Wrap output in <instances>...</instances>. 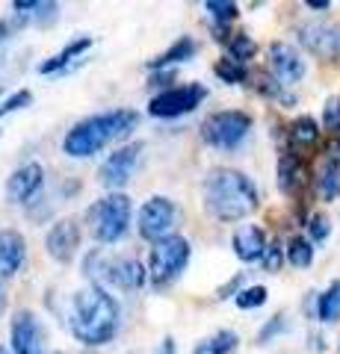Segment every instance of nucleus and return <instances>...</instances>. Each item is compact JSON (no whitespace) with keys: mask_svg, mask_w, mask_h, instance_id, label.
I'll return each instance as SVG.
<instances>
[{"mask_svg":"<svg viewBox=\"0 0 340 354\" xmlns=\"http://www.w3.org/2000/svg\"><path fill=\"white\" fill-rule=\"evenodd\" d=\"M122 307L104 286L89 283L86 290L74 292L69 310V328L83 346H104L118 334Z\"/></svg>","mask_w":340,"mask_h":354,"instance_id":"nucleus-1","label":"nucleus"},{"mask_svg":"<svg viewBox=\"0 0 340 354\" xmlns=\"http://www.w3.org/2000/svg\"><path fill=\"white\" fill-rule=\"evenodd\" d=\"M202 201L216 221L231 225V221H243L258 209V189L243 171L219 165V169H211L204 174Z\"/></svg>","mask_w":340,"mask_h":354,"instance_id":"nucleus-2","label":"nucleus"},{"mask_svg":"<svg viewBox=\"0 0 340 354\" xmlns=\"http://www.w3.org/2000/svg\"><path fill=\"white\" fill-rule=\"evenodd\" d=\"M139 124V115L134 109H109V113H98L78 121L62 139V151L74 160L95 157L101 148H107L109 142H122L127 139L134 127Z\"/></svg>","mask_w":340,"mask_h":354,"instance_id":"nucleus-3","label":"nucleus"},{"mask_svg":"<svg viewBox=\"0 0 340 354\" xmlns=\"http://www.w3.org/2000/svg\"><path fill=\"white\" fill-rule=\"evenodd\" d=\"M130 218H134V204L125 192H109L104 198L89 207L86 221H89V230L98 242L104 245H113V242L125 239L130 230Z\"/></svg>","mask_w":340,"mask_h":354,"instance_id":"nucleus-4","label":"nucleus"},{"mask_svg":"<svg viewBox=\"0 0 340 354\" xmlns=\"http://www.w3.org/2000/svg\"><path fill=\"white\" fill-rule=\"evenodd\" d=\"M83 272L98 283V286H116L122 292H134L145 283V266L136 257H107L101 251H92L83 263Z\"/></svg>","mask_w":340,"mask_h":354,"instance_id":"nucleus-5","label":"nucleus"},{"mask_svg":"<svg viewBox=\"0 0 340 354\" xmlns=\"http://www.w3.org/2000/svg\"><path fill=\"white\" fill-rule=\"evenodd\" d=\"M190 257H193L190 239H184L178 234L154 242V248H151V269H148L154 286H169L172 281H178L184 269L190 266Z\"/></svg>","mask_w":340,"mask_h":354,"instance_id":"nucleus-6","label":"nucleus"},{"mask_svg":"<svg viewBox=\"0 0 340 354\" xmlns=\"http://www.w3.org/2000/svg\"><path fill=\"white\" fill-rule=\"evenodd\" d=\"M251 130V115L243 109H222V113H213L204 118L202 124V139L211 148L219 151H234L240 142L249 136Z\"/></svg>","mask_w":340,"mask_h":354,"instance_id":"nucleus-7","label":"nucleus"},{"mask_svg":"<svg viewBox=\"0 0 340 354\" xmlns=\"http://www.w3.org/2000/svg\"><path fill=\"white\" fill-rule=\"evenodd\" d=\"M204 97H207V88L202 83L172 86V88H163L160 95L151 97L148 113L154 118H178V115H186V113H193V109H199Z\"/></svg>","mask_w":340,"mask_h":354,"instance_id":"nucleus-8","label":"nucleus"},{"mask_svg":"<svg viewBox=\"0 0 340 354\" xmlns=\"http://www.w3.org/2000/svg\"><path fill=\"white\" fill-rule=\"evenodd\" d=\"M175 213H178V209H175L172 198H166V195L148 198V201L139 207V213H136V230H139V236L145 239V242H160V239L172 236Z\"/></svg>","mask_w":340,"mask_h":354,"instance_id":"nucleus-9","label":"nucleus"},{"mask_svg":"<svg viewBox=\"0 0 340 354\" xmlns=\"http://www.w3.org/2000/svg\"><path fill=\"white\" fill-rule=\"evenodd\" d=\"M139 153H142V142H130V145L109 153V157L101 162V169H98L101 186H107L109 192H118L122 186H127V180L134 177V169L139 162Z\"/></svg>","mask_w":340,"mask_h":354,"instance_id":"nucleus-10","label":"nucleus"},{"mask_svg":"<svg viewBox=\"0 0 340 354\" xmlns=\"http://www.w3.org/2000/svg\"><path fill=\"white\" fill-rule=\"evenodd\" d=\"M45 325L33 310H18L9 322V346L15 354H45Z\"/></svg>","mask_w":340,"mask_h":354,"instance_id":"nucleus-11","label":"nucleus"},{"mask_svg":"<svg viewBox=\"0 0 340 354\" xmlns=\"http://www.w3.org/2000/svg\"><path fill=\"white\" fill-rule=\"evenodd\" d=\"M267 65L269 77H276L281 86H296L305 77V59L302 53L287 41H272L267 48Z\"/></svg>","mask_w":340,"mask_h":354,"instance_id":"nucleus-12","label":"nucleus"},{"mask_svg":"<svg viewBox=\"0 0 340 354\" xmlns=\"http://www.w3.org/2000/svg\"><path fill=\"white\" fill-rule=\"evenodd\" d=\"M302 48L320 59H340V24H325V21H314L299 30Z\"/></svg>","mask_w":340,"mask_h":354,"instance_id":"nucleus-13","label":"nucleus"},{"mask_svg":"<svg viewBox=\"0 0 340 354\" xmlns=\"http://www.w3.org/2000/svg\"><path fill=\"white\" fill-rule=\"evenodd\" d=\"M48 257L57 263H71L80 248V225L74 218H60L45 236Z\"/></svg>","mask_w":340,"mask_h":354,"instance_id":"nucleus-14","label":"nucleus"},{"mask_svg":"<svg viewBox=\"0 0 340 354\" xmlns=\"http://www.w3.org/2000/svg\"><path fill=\"white\" fill-rule=\"evenodd\" d=\"M42 183H45V169H42L39 162L21 165V169H15L6 180V201L27 204L30 198L42 189Z\"/></svg>","mask_w":340,"mask_h":354,"instance_id":"nucleus-15","label":"nucleus"},{"mask_svg":"<svg viewBox=\"0 0 340 354\" xmlns=\"http://www.w3.org/2000/svg\"><path fill=\"white\" fill-rule=\"evenodd\" d=\"M27 260V242L24 236L12 227L0 230V281L3 278H15V274L24 269Z\"/></svg>","mask_w":340,"mask_h":354,"instance_id":"nucleus-16","label":"nucleus"},{"mask_svg":"<svg viewBox=\"0 0 340 354\" xmlns=\"http://www.w3.org/2000/svg\"><path fill=\"white\" fill-rule=\"evenodd\" d=\"M234 254L243 263L263 260V254H267V234H263V227H258V225L240 227L234 234Z\"/></svg>","mask_w":340,"mask_h":354,"instance_id":"nucleus-17","label":"nucleus"},{"mask_svg":"<svg viewBox=\"0 0 340 354\" xmlns=\"http://www.w3.org/2000/svg\"><path fill=\"white\" fill-rule=\"evenodd\" d=\"M305 180V162L299 157V151L287 148L278 157V189L284 195H296V189L302 186Z\"/></svg>","mask_w":340,"mask_h":354,"instance_id":"nucleus-18","label":"nucleus"},{"mask_svg":"<svg viewBox=\"0 0 340 354\" xmlns=\"http://www.w3.org/2000/svg\"><path fill=\"white\" fill-rule=\"evenodd\" d=\"M89 48H92V39H89V36H80V39L69 41L60 53H53V57H48L45 62L39 65V74H60V71H65L74 59L83 57V53L89 50Z\"/></svg>","mask_w":340,"mask_h":354,"instance_id":"nucleus-19","label":"nucleus"},{"mask_svg":"<svg viewBox=\"0 0 340 354\" xmlns=\"http://www.w3.org/2000/svg\"><path fill=\"white\" fill-rule=\"evenodd\" d=\"M195 57V41L190 36H184L172 44V48H166L160 53V57H154L148 62V68L151 71H169L172 65H178V62H186V59H193Z\"/></svg>","mask_w":340,"mask_h":354,"instance_id":"nucleus-20","label":"nucleus"},{"mask_svg":"<svg viewBox=\"0 0 340 354\" xmlns=\"http://www.w3.org/2000/svg\"><path fill=\"white\" fill-rule=\"evenodd\" d=\"M287 139H290V148L293 151H305V148H311L320 142V124L311 118V115H299L290 124L287 130Z\"/></svg>","mask_w":340,"mask_h":354,"instance_id":"nucleus-21","label":"nucleus"},{"mask_svg":"<svg viewBox=\"0 0 340 354\" xmlns=\"http://www.w3.org/2000/svg\"><path fill=\"white\" fill-rule=\"evenodd\" d=\"M204 12H207V18L213 21L216 39H219V41H228V32H225V27L231 24V21L240 15L237 3H231V0H207V3H204Z\"/></svg>","mask_w":340,"mask_h":354,"instance_id":"nucleus-22","label":"nucleus"},{"mask_svg":"<svg viewBox=\"0 0 340 354\" xmlns=\"http://www.w3.org/2000/svg\"><path fill=\"white\" fill-rule=\"evenodd\" d=\"M316 319L323 325L340 322V281H332L325 286V292L316 295Z\"/></svg>","mask_w":340,"mask_h":354,"instance_id":"nucleus-23","label":"nucleus"},{"mask_svg":"<svg viewBox=\"0 0 340 354\" xmlns=\"http://www.w3.org/2000/svg\"><path fill=\"white\" fill-rule=\"evenodd\" d=\"M316 195H320L323 201L340 198V162L337 160H328L320 169V174H316Z\"/></svg>","mask_w":340,"mask_h":354,"instance_id":"nucleus-24","label":"nucleus"},{"mask_svg":"<svg viewBox=\"0 0 340 354\" xmlns=\"http://www.w3.org/2000/svg\"><path fill=\"white\" fill-rule=\"evenodd\" d=\"M237 342H240V337L234 330H216L213 337L199 342V346L193 348V354H231L237 348Z\"/></svg>","mask_w":340,"mask_h":354,"instance_id":"nucleus-25","label":"nucleus"},{"mask_svg":"<svg viewBox=\"0 0 340 354\" xmlns=\"http://www.w3.org/2000/svg\"><path fill=\"white\" fill-rule=\"evenodd\" d=\"M284 251H287V263L293 269H308L314 263V245H311V239H305V236H293Z\"/></svg>","mask_w":340,"mask_h":354,"instance_id":"nucleus-26","label":"nucleus"},{"mask_svg":"<svg viewBox=\"0 0 340 354\" xmlns=\"http://www.w3.org/2000/svg\"><path fill=\"white\" fill-rule=\"evenodd\" d=\"M258 92H260L263 97H272V101L281 104V106H293V104H296V97L287 92V86H281L276 77H269V74L258 77Z\"/></svg>","mask_w":340,"mask_h":354,"instance_id":"nucleus-27","label":"nucleus"},{"mask_svg":"<svg viewBox=\"0 0 340 354\" xmlns=\"http://www.w3.org/2000/svg\"><path fill=\"white\" fill-rule=\"evenodd\" d=\"M228 53H231L234 62H243L246 65L258 53V44H255V39H251L249 32H234V36L228 39Z\"/></svg>","mask_w":340,"mask_h":354,"instance_id":"nucleus-28","label":"nucleus"},{"mask_svg":"<svg viewBox=\"0 0 340 354\" xmlns=\"http://www.w3.org/2000/svg\"><path fill=\"white\" fill-rule=\"evenodd\" d=\"M216 77L222 83H246L249 80V71H246V65L243 62H234L231 57H225V59H219L216 62Z\"/></svg>","mask_w":340,"mask_h":354,"instance_id":"nucleus-29","label":"nucleus"},{"mask_svg":"<svg viewBox=\"0 0 340 354\" xmlns=\"http://www.w3.org/2000/svg\"><path fill=\"white\" fill-rule=\"evenodd\" d=\"M267 286H246V290H240V295L234 298V304L240 307V310H255V307H263L267 304Z\"/></svg>","mask_w":340,"mask_h":354,"instance_id":"nucleus-30","label":"nucleus"},{"mask_svg":"<svg viewBox=\"0 0 340 354\" xmlns=\"http://www.w3.org/2000/svg\"><path fill=\"white\" fill-rule=\"evenodd\" d=\"M323 127L332 130V133H340V95H332L323 106Z\"/></svg>","mask_w":340,"mask_h":354,"instance_id":"nucleus-31","label":"nucleus"},{"mask_svg":"<svg viewBox=\"0 0 340 354\" xmlns=\"http://www.w3.org/2000/svg\"><path fill=\"white\" fill-rule=\"evenodd\" d=\"M284 257H287V251H284L281 248V242L276 239V242H269V245H267V254H263V269H267V272H278L281 269V263H284Z\"/></svg>","mask_w":340,"mask_h":354,"instance_id":"nucleus-32","label":"nucleus"},{"mask_svg":"<svg viewBox=\"0 0 340 354\" xmlns=\"http://www.w3.org/2000/svg\"><path fill=\"white\" fill-rule=\"evenodd\" d=\"M30 104H33V95L27 92V88H21V92H12L3 104H0V118L9 115V113H15V109H24V106H30Z\"/></svg>","mask_w":340,"mask_h":354,"instance_id":"nucleus-33","label":"nucleus"},{"mask_svg":"<svg viewBox=\"0 0 340 354\" xmlns=\"http://www.w3.org/2000/svg\"><path fill=\"white\" fill-rule=\"evenodd\" d=\"M284 330H287V322H284V316H281V313H276V316H272L267 325L260 328V334H258V342H260V346H267V342H269L272 337L284 334Z\"/></svg>","mask_w":340,"mask_h":354,"instance_id":"nucleus-34","label":"nucleus"},{"mask_svg":"<svg viewBox=\"0 0 340 354\" xmlns=\"http://www.w3.org/2000/svg\"><path fill=\"white\" fill-rule=\"evenodd\" d=\"M328 234H332V221H328L325 216H311L308 218V236L314 239V242H323V239H328Z\"/></svg>","mask_w":340,"mask_h":354,"instance_id":"nucleus-35","label":"nucleus"},{"mask_svg":"<svg viewBox=\"0 0 340 354\" xmlns=\"http://www.w3.org/2000/svg\"><path fill=\"white\" fill-rule=\"evenodd\" d=\"M240 283H243V274H234V278L228 281L225 286H219L216 295H219V298H231V295L237 298V295H240Z\"/></svg>","mask_w":340,"mask_h":354,"instance_id":"nucleus-36","label":"nucleus"},{"mask_svg":"<svg viewBox=\"0 0 340 354\" xmlns=\"http://www.w3.org/2000/svg\"><path fill=\"white\" fill-rule=\"evenodd\" d=\"M157 354H175V339L172 337H166V339H163L160 342V351Z\"/></svg>","mask_w":340,"mask_h":354,"instance_id":"nucleus-37","label":"nucleus"},{"mask_svg":"<svg viewBox=\"0 0 340 354\" xmlns=\"http://www.w3.org/2000/svg\"><path fill=\"white\" fill-rule=\"evenodd\" d=\"M332 3H328V0H311L308 3V9H316V12H323V9H328Z\"/></svg>","mask_w":340,"mask_h":354,"instance_id":"nucleus-38","label":"nucleus"},{"mask_svg":"<svg viewBox=\"0 0 340 354\" xmlns=\"http://www.w3.org/2000/svg\"><path fill=\"white\" fill-rule=\"evenodd\" d=\"M0 307H3V281H0Z\"/></svg>","mask_w":340,"mask_h":354,"instance_id":"nucleus-39","label":"nucleus"},{"mask_svg":"<svg viewBox=\"0 0 340 354\" xmlns=\"http://www.w3.org/2000/svg\"><path fill=\"white\" fill-rule=\"evenodd\" d=\"M0 354H12V351H9V348H3V346H0Z\"/></svg>","mask_w":340,"mask_h":354,"instance_id":"nucleus-40","label":"nucleus"}]
</instances>
